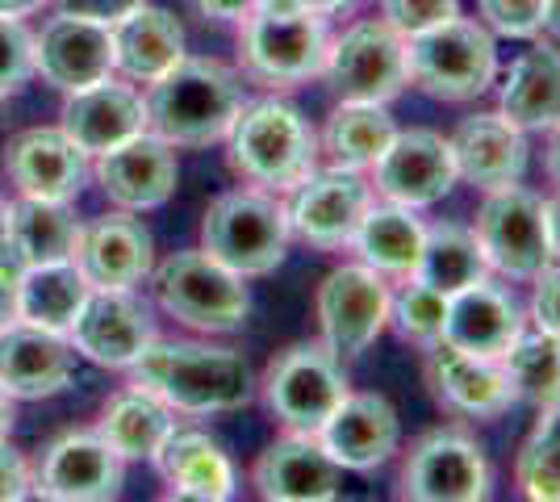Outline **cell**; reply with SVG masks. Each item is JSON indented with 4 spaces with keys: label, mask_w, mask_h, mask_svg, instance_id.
Segmentation results:
<instances>
[{
    "label": "cell",
    "mask_w": 560,
    "mask_h": 502,
    "mask_svg": "<svg viewBox=\"0 0 560 502\" xmlns=\"http://www.w3.org/2000/svg\"><path fill=\"white\" fill-rule=\"evenodd\" d=\"M147 130L172 147H210L231 135L247 96L234 68L218 59H180L172 72L147 84Z\"/></svg>",
    "instance_id": "cell-1"
},
{
    "label": "cell",
    "mask_w": 560,
    "mask_h": 502,
    "mask_svg": "<svg viewBox=\"0 0 560 502\" xmlns=\"http://www.w3.org/2000/svg\"><path fill=\"white\" fill-rule=\"evenodd\" d=\"M135 385L160 394L176 415H218L256 398V377L243 352L218 343H151L135 364Z\"/></svg>",
    "instance_id": "cell-2"
},
{
    "label": "cell",
    "mask_w": 560,
    "mask_h": 502,
    "mask_svg": "<svg viewBox=\"0 0 560 502\" xmlns=\"http://www.w3.org/2000/svg\"><path fill=\"white\" fill-rule=\"evenodd\" d=\"M231 167L252 180L256 189L268 192H293L305 176L318 167V130L310 126L298 105L268 96V101H252L243 105V114L234 118L231 135Z\"/></svg>",
    "instance_id": "cell-3"
},
{
    "label": "cell",
    "mask_w": 560,
    "mask_h": 502,
    "mask_svg": "<svg viewBox=\"0 0 560 502\" xmlns=\"http://www.w3.org/2000/svg\"><path fill=\"white\" fill-rule=\"evenodd\" d=\"M406 75L419 93L460 105L490 93L498 80V43L477 17H447L406 38Z\"/></svg>",
    "instance_id": "cell-4"
},
{
    "label": "cell",
    "mask_w": 560,
    "mask_h": 502,
    "mask_svg": "<svg viewBox=\"0 0 560 502\" xmlns=\"http://www.w3.org/2000/svg\"><path fill=\"white\" fill-rule=\"evenodd\" d=\"M289 214L268 189H231L213 197L201 222V252L234 268L243 281L277 272L289 256Z\"/></svg>",
    "instance_id": "cell-5"
},
{
    "label": "cell",
    "mask_w": 560,
    "mask_h": 502,
    "mask_svg": "<svg viewBox=\"0 0 560 502\" xmlns=\"http://www.w3.org/2000/svg\"><path fill=\"white\" fill-rule=\"evenodd\" d=\"M151 272H155V302L176 323H185L188 331L231 335L252 314V297H247L243 277L222 260H213L201 247L176 252L164 264H155Z\"/></svg>",
    "instance_id": "cell-6"
},
{
    "label": "cell",
    "mask_w": 560,
    "mask_h": 502,
    "mask_svg": "<svg viewBox=\"0 0 560 502\" xmlns=\"http://www.w3.org/2000/svg\"><path fill=\"white\" fill-rule=\"evenodd\" d=\"M330 25L323 9H252L243 22V68L259 84L293 89L323 75Z\"/></svg>",
    "instance_id": "cell-7"
},
{
    "label": "cell",
    "mask_w": 560,
    "mask_h": 502,
    "mask_svg": "<svg viewBox=\"0 0 560 502\" xmlns=\"http://www.w3.org/2000/svg\"><path fill=\"white\" fill-rule=\"evenodd\" d=\"M259 385H264V402L280 419V428L310 431V435H318V428L335 415V407L351 389L343 357H335L323 339L289 343L284 352L272 357Z\"/></svg>",
    "instance_id": "cell-8"
},
{
    "label": "cell",
    "mask_w": 560,
    "mask_h": 502,
    "mask_svg": "<svg viewBox=\"0 0 560 502\" xmlns=\"http://www.w3.org/2000/svg\"><path fill=\"white\" fill-rule=\"evenodd\" d=\"M472 235L481 243L490 272L506 277V281H532L544 264H552L544 197L523 189V180L506 185V189H490L481 197Z\"/></svg>",
    "instance_id": "cell-9"
},
{
    "label": "cell",
    "mask_w": 560,
    "mask_h": 502,
    "mask_svg": "<svg viewBox=\"0 0 560 502\" xmlns=\"http://www.w3.org/2000/svg\"><path fill=\"white\" fill-rule=\"evenodd\" d=\"M389 277H381L369 264H343L323 277L314 314H318V339L335 357L355 360L373 348L381 331L389 327Z\"/></svg>",
    "instance_id": "cell-10"
},
{
    "label": "cell",
    "mask_w": 560,
    "mask_h": 502,
    "mask_svg": "<svg viewBox=\"0 0 560 502\" xmlns=\"http://www.w3.org/2000/svg\"><path fill=\"white\" fill-rule=\"evenodd\" d=\"M323 80L335 101H376L389 105L410 84L406 75V38L389 22H355L330 38Z\"/></svg>",
    "instance_id": "cell-11"
},
{
    "label": "cell",
    "mask_w": 560,
    "mask_h": 502,
    "mask_svg": "<svg viewBox=\"0 0 560 502\" xmlns=\"http://www.w3.org/2000/svg\"><path fill=\"white\" fill-rule=\"evenodd\" d=\"M401 499L415 502H481L490 499L486 448L456 428L419 435L401 465Z\"/></svg>",
    "instance_id": "cell-12"
},
{
    "label": "cell",
    "mask_w": 560,
    "mask_h": 502,
    "mask_svg": "<svg viewBox=\"0 0 560 502\" xmlns=\"http://www.w3.org/2000/svg\"><path fill=\"white\" fill-rule=\"evenodd\" d=\"M289 231L318 252L351 247L360 218L373 206V180H364L355 167H314L293 192H284Z\"/></svg>",
    "instance_id": "cell-13"
},
{
    "label": "cell",
    "mask_w": 560,
    "mask_h": 502,
    "mask_svg": "<svg viewBox=\"0 0 560 502\" xmlns=\"http://www.w3.org/2000/svg\"><path fill=\"white\" fill-rule=\"evenodd\" d=\"M373 192L381 201L427 210L435 201H444L456 189L460 172L456 155L440 130H397L394 143L385 147V155L373 167Z\"/></svg>",
    "instance_id": "cell-14"
},
{
    "label": "cell",
    "mask_w": 560,
    "mask_h": 502,
    "mask_svg": "<svg viewBox=\"0 0 560 502\" xmlns=\"http://www.w3.org/2000/svg\"><path fill=\"white\" fill-rule=\"evenodd\" d=\"M68 335L80 357L105 369H130L160 339L147 302H139L130 289H89Z\"/></svg>",
    "instance_id": "cell-15"
},
{
    "label": "cell",
    "mask_w": 560,
    "mask_h": 502,
    "mask_svg": "<svg viewBox=\"0 0 560 502\" xmlns=\"http://www.w3.org/2000/svg\"><path fill=\"white\" fill-rule=\"evenodd\" d=\"M121 456L101 431H68L43 453L34 494L59 502H105L121 494Z\"/></svg>",
    "instance_id": "cell-16"
},
{
    "label": "cell",
    "mask_w": 560,
    "mask_h": 502,
    "mask_svg": "<svg viewBox=\"0 0 560 502\" xmlns=\"http://www.w3.org/2000/svg\"><path fill=\"white\" fill-rule=\"evenodd\" d=\"M318 440H323V448H327L339 469L373 474L397 453L401 419H397V407L385 394H373V389L355 394V389H348V398L318 428Z\"/></svg>",
    "instance_id": "cell-17"
},
{
    "label": "cell",
    "mask_w": 560,
    "mask_h": 502,
    "mask_svg": "<svg viewBox=\"0 0 560 502\" xmlns=\"http://www.w3.org/2000/svg\"><path fill=\"white\" fill-rule=\"evenodd\" d=\"M96 180L121 210H160L180 180L176 147L160 139L155 130H142L135 139L117 143L114 151L96 155Z\"/></svg>",
    "instance_id": "cell-18"
},
{
    "label": "cell",
    "mask_w": 560,
    "mask_h": 502,
    "mask_svg": "<svg viewBox=\"0 0 560 502\" xmlns=\"http://www.w3.org/2000/svg\"><path fill=\"white\" fill-rule=\"evenodd\" d=\"M427 385L435 402L465 419H498L514 407L506 364L493 357H472L452 343L427 348Z\"/></svg>",
    "instance_id": "cell-19"
},
{
    "label": "cell",
    "mask_w": 560,
    "mask_h": 502,
    "mask_svg": "<svg viewBox=\"0 0 560 502\" xmlns=\"http://www.w3.org/2000/svg\"><path fill=\"white\" fill-rule=\"evenodd\" d=\"M339 474L318 435L289 431L259 453L252 481L268 502H330L339 499Z\"/></svg>",
    "instance_id": "cell-20"
},
{
    "label": "cell",
    "mask_w": 560,
    "mask_h": 502,
    "mask_svg": "<svg viewBox=\"0 0 560 502\" xmlns=\"http://www.w3.org/2000/svg\"><path fill=\"white\" fill-rule=\"evenodd\" d=\"M523 327H527V314L518 306V297L490 277H481L477 285L447 297L444 343L460 348V352L502 360L514 339L523 335Z\"/></svg>",
    "instance_id": "cell-21"
},
{
    "label": "cell",
    "mask_w": 560,
    "mask_h": 502,
    "mask_svg": "<svg viewBox=\"0 0 560 502\" xmlns=\"http://www.w3.org/2000/svg\"><path fill=\"white\" fill-rule=\"evenodd\" d=\"M34 72H43V80L55 84L59 93H75V89H89L96 80H109V72H114L109 25L59 13L34 38Z\"/></svg>",
    "instance_id": "cell-22"
},
{
    "label": "cell",
    "mask_w": 560,
    "mask_h": 502,
    "mask_svg": "<svg viewBox=\"0 0 560 502\" xmlns=\"http://www.w3.org/2000/svg\"><path fill=\"white\" fill-rule=\"evenodd\" d=\"M75 343L59 331L9 323L0 331V385L13 398H55L71 385Z\"/></svg>",
    "instance_id": "cell-23"
},
{
    "label": "cell",
    "mask_w": 560,
    "mask_h": 502,
    "mask_svg": "<svg viewBox=\"0 0 560 502\" xmlns=\"http://www.w3.org/2000/svg\"><path fill=\"white\" fill-rule=\"evenodd\" d=\"M59 130H63L89 160H96V155H105V151H114L117 143H126V139H135V135L147 130V105H142V96L135 93L130 84L96 80L89 89L68 93Z\"/></svg>",
    "instance_id": "cell-24"
},
{
    "label": "cell",
    "mask_w": 560,
    "mask_h": 502,
    "mask_svg": "<svg viewBox=\"0 0 560 502\" xmlns=\"http://www.w3.org/2000/svg\"><path fill=\"white\" fill-rule=\"evenodd\" d=\"M447 143L460 180L481 192L518 185L527 172V130H518L502 114H472L452 130Z\"/></svg>",
    "instance_id": "cell-25"
},
{
    "label": "cell",
    "mask_w": 560,
    "mask_h": 502,
    "mask_svg": "<svg viewBox=\"0 0 560 502\" xmlns=\"http://www.w3.org/2000/svg\"><path fill=\"white\" fill-rule=\"evenodd\" d=\"M4 167L22 197H43V201H71L89 180V155L59 126L22 130L4 151Z\"/></svg>",
    "instance_id": "cell-26"
},
{
    "label": "cell",
    "mask_w": 560,
    "mask_h": 502,
    "mask_svg": "<svg viewBox=\"0 0 560 502\" xmlns=\"http://www.w3.org/2000/svg\"><path fill=\"white\" fill-rule=\"evenodd\" d=\"M75 264L93 289H130L155 268L151 231L130 214H105L84 226Z\"/></svg>",
    "instance_id": "cell-27"
},
{
    "label": "cell",
    "mask_w": 560,
    "mask_h": 502,
    "mask_svg": "<svg viewBox=\"0 0 560 502\" xmlns=\"http://www.w3.org/2000/svg\"><path fill=\"white\" fill-rule=\"evenodd\" d=\"M155 469L167 478V499H192V502H226L234 499V465L231 456L218 448L197 428H176L167 431L160 453L151 456Z\"/></svg>",
    "instance_id": "cell-28"
},
{
    "label": "cell",
    "mask_w": 560,
    "mask_h": 502,
    "mask_svg": "<svg viewBox=\"0 0 560 502\" xmlns=\"http://www.w3.org/2000/svg\"><path fill=\"white\" fill-rule=\"evenodd\" d=\"M109 43H114L117 72L135 84H151L185 59V25L167 9L139 4L135 13L109 25Z\"/></svg>",
    "instance_id": "cell-29"
},
{
    "label": "cell",
    "mask_w": 560,
    "mask_h": 502,
    "mask_svg": "<svg viewBox=\"0 0 560 502\" xmlns=\"http://www.w3.org/2000/svg\"><path fill=\"white\" fill-rule=\"evenodd\" d=\"M498 114L518 130H552L560 121V50L552 43H532L498 89Z\"/></svg>",
    "instance_id": "cell-30"
},
{
    "label": "cell",
    "mask_w": 560,
    "mask_h": 502,
    "mask_svg": "<svg viewBox=\"0 0 560 502\" xmlns=\"http://www.w3.org/2000/svg\"><path fill=\"white\" fill-rule=\"evenodd\" d=\"M80 235H84V222L75 218L68 201H43V197L9 201V256L22 268L75 260Z\"/></svg>",
    "instance_id": "cell-31"
},
{
    "label": "cell",
    "mask_w": 560,
    "mask_h": 502,
    "mask_svg": "<svg viewBox=\"0 0 560 502\" xmlns=\"http://www.w3.org/2000/svg\"><path fill=\"white\" fill-rule=\"evenodd\" d=\"M422 235H427V222L419 218V210L410 206H394V201H381L369 206V214L360 218L355 226V256L360 264L376 268L381 277H410L422 252Z\"/></svg>",
    "instance_id": "cell-32"
},
{
    "label": "cell",
    "mask_w": 560,
    "mask_h": 502,
    "mask_svg": "<svg viewBox=\"0 0 560 502\" xmlns=\"http://www.w3.org/2000/svg\"><path fill=\"white\" fill-rule=\"evenodd\" d=\"M89 277L75 260L59 264H30L18 277V323L43 327V331L68 335L75 314L89 297Z\"/></svg>",
    "instance_id": "cell-33"
},
{
    "label": "cell",
    "mask_w": 560,
    "mask_h": 502,
    "mask_svg": "<svg viewBox=\"0 0 560 502\" xmlns=\"http://www.w3.org/2000/svg\"><path fill=\"white\" fill-rule=\"evenodd\" d=\"M172 428H176V410L147 385H130V389L114 394L96 423V431L109 440V448L121 460H151Z\"/></svg>",
    "instance_id": "cell-34"
},
{
    "label": "cell",
    "mask_w": 560,
    "mask_h": 502,
    "mask_svg": "<svg viewBox=\"0 0 560 502\" xmlns=\"http://www.w3.org/2000/svg\"><path fill=\"white\" fill-rule=\"evenodd\" d=\"M397 121L389 114V105H376V101H339L335 114L327 118L318 147L335 167H355V172H369V167L385 155V147L394 143Z\"/></svg>",
    "instance_id": "cell-35"
},
{
    "label": "cell",
    "mask_w": 560,
    "mask_h": 502,
    "mask_svg": "<svg viewBox=\"0 0 560 502\" xmlns=\"http://www.w3.org/2000/svg\"><path fill=\"white\" fill-rule=\"evenodd\" d=\"M422 285L440 289V293H460V289L477 285L481 277H490V264L481 256V243L472 235V226L460 222H435L422 235V252L415 272Z\"/></svg>",
    "instance_id": "cell-36"
},
{
    "label": "cell",
    "mask_w": 560,
    "mask_h": 502,
    "mask_svg": "<svg viewBox=\"0 0 560 502\" xmlns=\"http://www.w3.org/2000/svg\"><path fill=\"white\" fill-rule=\"evenodd\" d=\"M511 377L514 402H527L536 410L560 407V339L539 327H523V335L502 357Z\"/></svg>",
    "instance_id": "cell-37"
},
{
    "label": "cell",
    "mask_w": 560,
    "mask_h": 502,
    "mask_svg": "<svg viewBox=\"0 0 560 502\" xmlns=\"http://www.w3.org/2000/svg\"><path fill=\"white\" fill-rule=\"evenodd\" d=\"M518 494L532 502H560V407L539 410V423L514 460Z\"/></svg>",
    "instance_id": "cell-38"
},
{
    "label": "cell",
    "mask_w": 560,
    "mask_h": 502,
    "mask_svg": "<svg viewBox=\"0 0 560 502\" xmlns=\"http://www.w3.org/2000/svg\"><path fill=\"white\" fill-rule=\"evenodd\" d=\"M444 323H447V293L422 285L419 277H401V289L389 297V327H394L406 343L415 348H435L444 343Z\"/></svg>",
    "instance_id": "cell-39"
},
{
    "label": "cell",
    "mask_w": 560,
    "mask_h": 502,
    "mask_svg": "<svg viewBox=\"0 0 560 502\" xmlns=\"http://www.w3.org/2000/svg\"><path fill=\"white\" fill-rule=\"evenodd\" d=\"M481 25L498 38H539L544 25V0H477Z\"/></svg>",
    "instance_id": "cell-40"
},
{
    "label": "cell",
    "mask_w": 560,
    "mask_h": 502,
    "mask_svg": "<svg viewBox=\"0 0 560 502\" xmlns=\"http://www.w3.org/2000/svg\"><path fill=\"white\" fill-rule=\"evenodd\" d=\"M34 72V34L22 17H0V93H18Z\"/></svg>",
    "instance_id": "cell-41"
},
{
    "label": "cell",
    "mask_w": 560,
    "mask_h": 502,
    "mask_svg": "<svg viewBox=\"0 0 560 502\" xmlns=\"http://www.w3.org/2000/svg\"><path fill=\"white\" fill-rule=\"evenodd\" d=\"M460 13V0H381V22H389L401 38H415L431 25H444Z\"/></svg>",
    "instance_id": "cell-42"
},
{
    "label": "cell",
    "mask_w": 560,
    "mask_h": 502,
    "mask_svg": "<svg viewBox=\"0 0 560 502\" xmlns=\"http://www.w3.org/2000/svg\"><path fill=\"white\" fill-rule=\"evenodd\" d=\"M527 314H532V323L539 331L560 339V260L544 264L532 277V306H527Z\"/></svg>",
    "instance_id": "cell-43"
},
{
    "label": "cell",
    "mask_w": 560,
    "mask_h": 502,
    "mask_svg": "<svg viewBox=\"0 0 560 502\" xmlns=\"http://www.w3.org/2000/svg\"><path fill=\"white\" fill-rule=\"evenodd\" d=\"M34 494V474L25 465L18 448H9V440H0V502H18Z\"/></svg>",
    "instance_id": "cell-44"
},
{
    "label": "cell",
    "mask_w": 560,
    "mask_h": 502,
    "mask_svg": "<svg viewBox=\"0 0 560 502\" xmlns=\"http://www.w3.org/2000/svg\"><path fill=\"white\" fill-rule=\"evenodd\" d=\"M147 0H59V13H71V17H89V22L114 25L121 22L126 13H135Z\"/></svg>",
    "instance_id": "cell-45"
},
{
    "label": "cell",
    "mask_w": 560,
    "mask_h": 502,
    "mask_svg": "<svg viewBox=\"0 0 560 502\" xmlns=\"http://www.w3.org/2000/svg\"><path fill=\"white\" fill-rule=\"evenodd\" d=\"M18 277H22V264L13 256H0V331L18 323Z\"/></svg>",
    "instance_id": "cell-46"
},
{
    "label": "cell",
    "mask_w": 560,
    "mask_h": 502,
    "mask_svg": "<svg viewBox=\"0 0 560 502\" xmlns=\"http://www.w3.org/2000/svg\"><path fill=\"white\" fill-rule=\"evenodd\" d=\"M192 9L201 17H213V22H247L256 0H192Z\"/></svg>",
    "instance_id": "cell-47"
},
{
    "label": "cell",
    "mask_w": 560,
    "mask_h": 502,
    "mask_svg": "<svg viewBox=\"0 0 560 502\" xmlns=\"http://www.w3.org/2000/svg\"><path fill=\"white\" fill-rule=\"evenodd\" d=\"M544 222H548V247L552 260H560V189L552 197H544Z\"/></svg>",
    "instance_id": "cell-48"
},
{
    "label": "cell",
    "mask_w": 560,
    "mask_h": 502,
    "mask_svg": "<svg viewBox=\"0 0 560 502\" xmlns=\"http://www.w3.org/2000/svg\"><path fill=\"white\" fill-rule=\"evenodd\" d=\"M544 167H548V180L560 189V121L552 126V139H548V155H544Z\"/></svg>",
    "instance_id": "cell-49"
},
{
    "label": "cell",
    "mask_w": 560,
    "mask_h": 502,
    "mask_svg": "<svg viewBox=\"0 0 560 502\" xmlns=\"http://www.w3.org/2000/svg\"><path fill=\"white\" fill-rule=\"evenodd\" d=\"M539 34H548L552 43H560V0H544V25Z\"/></svg>",
    "instance_id": "cell-50"
},
{
    "label": "cell",
    "mask_w": 560,
    "mask_h": 502,
    "mask_svg": "<svg viewBox=\"0 0 560 502\" xmlns=\"http://www.w3.org/2000/svg\"><path fill=\"white\" fill-rule=\"evenodd\" d=\"M43 4H50V0H0V17H25Z\"/></svg>",
    "instance_id": "cell-51"
},
{
    "label": "cell",
    "mask_w": 560,
    "mask_h": 502,
    "mask_svg": "<svg viewBox=\"0 0 560 502\" xmlns=\"http://www.w3.org/2000/svg\"><path fill=\"white\" fill-rule=\"evenodd\" d=\"M9 431H13V394L0 385V440H9Z\"/></svg>",
    "instance_id": "cell-52"
},
{
    "label": "cell",
    "mask_w": 560,
    "mask_h": 502,
    "mask_svg": "<svg viewBox=\"0 0 560 502\" xmlns=\"http://www.w3.org/2000/svg\"><path fill=\"white\" fill-rule=\"evenodd\" d=\"M256 9H318L314 0H256Z\"/></svg>",
    "instance_id": "cell-53"
},
{
    "label": "cell",
    "mask_w": 560,
    "mask_h": 502,
    "mask_svg": "<svg viewBox=\"0 0 560 502\" xmlns=\"http://www.w3.org/2000/svg\"><path fill=\"white\" fill-rule=\"evenodd\" d=\"M0 256H9V201L0 197Z\"/></svg>",
    "instance_id": "cell-54"
},
{
    "label": "cell",
    "mask_w": 560,
    "mask_h": 502,
    "mask_svg": "<svg viewBox=\"0 0 560 502\" xmlns=\"http://www.w3.org/2000/svg\"><path fill=\"white\" fill-rule=\"evenodd\" d=\"M314 4H318L323 13H339V9H355L360 0H314Z\"/></svg>",
    "instance_id": "cell-55"
},
{
    "label": "cell",
    "mask_w": 560,
    "mask_h": 502,
    "mask_svg": "<svg viewBox=\"0 0 560 502\" xmlns=\"http://www.w3.org/2000/svg\"><path fill=\"white\" fill-rule=\"evenodd\" d=\"M9 126V93H0V130Z\"/></svg>",
    "instance_id": "cell-56"
}]
</instances>
